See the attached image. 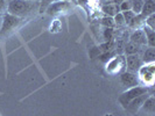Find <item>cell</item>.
Segmentation results:
<instances>
[{"mask_svg": "<svg viewBox=\"0 0 155 116\" xmlns=\"http://www.w3.org/2000/svg\"><path fill=\"white\" fill-rule=\"evenodd\" d=\"M125 64H126V71L137 73L139 69L143 65L141 61V56L138 54L135 55H127L125 58Z\"/></svg>", "mask_w": 155, "mask_h": 116, "instance_id": "obj_5", "label": "cell"}, {"mask_svg": "<svg viewBox=\"0 0 155 116\" xmlns=\"http://www.w3.org/2000/svg\"><path fill=\"white\" fill-rule=\"evenodd\" d=\"M145 20H146V17L143 15H141V14H137L135 17L132 20V22L128 24V28H131V29H141L142 28V26L145 24Z\"/></svg>", "mask_w": 155, "mask_h": 116, "instance_id": "obj_16", "label": "cell"}, {"mask_svg": "<svg viewBox=\"0 0 155 116\" xmlns=\"http://www.w3.org/2000/svg\"><path fill=\"white\" fill-rule=\"evenodd\" d=\"M149 91H150L149 87H146V86L138 85V86H135V87H131V88H128L127 91H125V92L119 96L118 101H119V103H120L124 108H126V106H127L133 99L138 98L139 95H142V94H145V93H148Z\"/></svg>", "mask_w": 155, "mask_h": 116, "instance_id": "obj_2", "label": "cell"}, {"mask_svg": "<svg viewBox=\"0 0 155 116\" xmlns=\"http://www.w3.org/2000/svg\"><path fill=\"white\" fill-rule=\"evenodd\" d=\"M0 16H1V15H0Z\"/></svg>", "mask_w": 155, "mask_h": 116, "instance_id": "obj_28", "label": "cell"}, {"mask_svg": "<svg viewBox=\"0 0 155 116\" xmlns=\"http://www.w3.org/2000/svg\"><path fill=\"white\" fill-rule=\"evenodd\" d=\"M68 7H69L68 1H65V0H58V1L51 2V4L48 6V7H47V12H48L49 14H56V13H60V12L65 11Z\"/></svg>", "mask_w": 155, "mask_h": 116, "instance_id": "obj_10", "label": "cell"}, {"mask_svg": "<svg viewBox=\"0 0 155 116\" xmlns=\"http://www.w3.org/2000/svg\"><path fill=\"white\" fill-rule=\"evenodd\" d=\"M141 29L143 30L145 35H146V39H147V46L155 48V30H153L152 28L147 27L146 24H143Z\"/></svg>", "mask_w": 155, "mask_h": 116, "instance_id": "obj_14", "label": "cell"}, {"mask_svg": "<svg viewBox=\"0 0 155 116\" xmlns=\"http://www.w3.org/2000/svg\"><path fill=\"white\" fill-rule=\"evenodd\" d=\"M152 93H145V94H142V95H139L138 98H135V99H133L127 106H126V110L128 111V113H131V114H137L138 113V110L140 109V107L142 106V103L146 101L148 96L150 95Z\"/></svg>", "mask_w": 155, "mask_h": 116, "instance_id": "obj_8", "label": "cell"}, {"mask_svg": "<svg viewBox=\"0 0 155 116\" xmlns=\"http://www.w3.org/2000/svg\"><path fill=\"white\" fill-rule=\"evenodd\" d=\"M138 78L143 86L152 87L154 83V63L153 64H143L138 71Z\"/></svg>", "mask_w": 155, "mask_h": 116, "instance_id": "obj_4", "label": "cell"}, {"mask_svg": "<svg viewBox=\"0 0 155 116\" xmlns=\"http://www.w3.org/2000/svg\"><path fill=\"white\" fill-rule=\"evenodd\" d=\"M6 1H7V2H8V1H12V0H6Z\"/></svg>", "mask_w": 155, "mask_h": 116, "instance_id": "obj_26", "label": "cell"}, {"mask_svg": "<svg viewBox=\"0 0 155 116\" xmlns=\"http://www.w3.org/2000/svg\"><path fill=\"white\" fill-rule=\"evenodd\" d=\"M113 21H114V24H116L117 28H123V27H126V23H125L124 16H123V13L119 12L118 14L113 16Z\"/></svg>", "mask_w": 155, "mask_h": 116, "instance_id": "obj_18", "label": "cell"}, {"mask_svg": "<svg viewBox=\"0 0 155 116\" xmlns=\"http://www.w3.org/2000/svg\"><path fill=\"white\" fill-rule=\"evenodd\" d=\"M101 23L105 28H111V29H113V28L116 27L114 21H113V17H111V16H104V17L101 19Z\"/></svg>", "mask_w": 155, "mask_h": 116, "instance_id": "obj_19", "label": "cell"}, {"mask_svg": "<svg viewBox=\"0 0 155 116\" xmlns=\"http://www.w3.org/2000/svg\"><path fill=\"white\" fill-rule=\"evenodd\" d=\"M53 1H54V0H53ZM57 1H58V0H57Z\"/></svg>", "mask_w": 155, "mask_h": 116, "instance_id": "obj_27", "label": "cell"}, {"mask_svg": "<svg viewBox=\"0 0 155 116\" xmlns=\"http://www.w3.org/2000/svg\"><path fill=\"white\" fill-rule=\"evenodd\" d=\"M119 9L120 12H126L132 9V0H123L119 4Z\"/></svg>", "mask_w": 155, "mask_h": 116, "instance_id": "obj_20", "label": "cell"}, {"mask_svg": "<svg viewBox=\"0 0 155 116\" xmlns=\"http://www.w3.org/2000/svg\"><path fill=\"white\" fill-rule=\"evenodd\" d=\"M31 1H40V0H31Z\"/></svg>", "mask_w": 155, "mask_h": 116, "instance_id": "obj_25", "label": "cell"}, {"mask_svg": "<svg viewBox=\"0 0 155 116\" xmlns=\"http://www.w3.org/2000/svg\"><path fill=\"white\" fill-rule=\"evenodd\" d=\"M121 13H123V16H124L125 23H126V26L128 27V24L132 22V20L135 17L137 14H134L132 11H126V12H121Z\"/></svg>", "mask_w": 155, "mask_h": 116, "instance_id": "obj_21", "label": "cell"}, {"mask_svg": "<svg viewBox=\"0 0 155 116\" xmlns=\"http://www.w3.org/2000/svg\"><path fill=\"white\" fill-rule=\"evenodd\" d=\"M7 6L8 2L6 0H0V15H4L5 13H7Z\"/></svg>", "mask_w": 155, "mask_h": 116, "instance_id": "obj_23", "label": "cell"}, {"mask_svg": "<svg viewBox=\"0 0 155 116\" xmlns=\"http://www.w3.org/2000/svg\"><path fill=\"white\" fill-rule=\"evenodd\" d=\"M39 8V1L31 0H12L8 1L7 13L20 19L31 15Z\"/></svg>", "mask_w": 155, "mask_h": 116, "instance_id": "obj_1", "label": "cell"}, {"mask_svg": "<svg viewBox=\"0 0 155 116\" xmlns=\"http://www.w3.org/2000/svg\"><path fill=\"white\" fill-rule=\"evenodd\" d=\"M130 42H132L134 44H137L138 46L145 49L147 46V39H146V35L142 29H135L131 34L130 36Z\"/></svg>", "mask_w": 155, "mask_h": 116, "instance_id": "obj_9", "label": "cell"}, {"mask_svg": "<svg viewBox=\"0 0 155 116\" xmlns=\"http://www.w3.org/2000/svg\"><path fill=\"white\" fill-rule=\"evenodd\" d=\"M1 24H2V15L0 16V29H1Z\"/></svg>", "mask_w": 155, "mask_h": 116, "instance_id": "obj_24", "label": "cell"}, {"mask_svg": "<svg viewBox=\"0 0 155 116\" xmlns=\"http://www.w3.org/2000/svg\"><path fill=\"white\" fill-rule=\"evenodd\" d=\"M155 13V0H143V6H142V11H141V15L145 17L149 16L150 14Z\"/></svg>", "mask_w": 155, "mask_h": 116, "instance_id": "obj_13", "label": "cell"}, {"mask_svg": "<svg viewBox=\"0 0 155 116\" xmlns=\"http://www.w3.org/2000/svg\"><path fill=\"white\" fill-rule=\"evenodd\" d=\"M155 114V99L154 95L150 94L146 101L142 103L138 113L135 114L137 116H154Z\"/></svg>", "mask_w": 155, "mask_h": 116, "instance_id": "obj_6", "label": "cell"}, {"mask_svg": "<svg viewBox=\"0 0 155 116\" xmlns=\"http://www.w3.org/2000/svg\"><path fill=\"white\" fill-rule=\"evenodd\" d=\"M120 83L127 87V88H131V87H135V86L140 85L139 78L135 73L132 72H128V71H124L121 74H120Z\"/></svg>", "mask_w": 155, "mask_h": 116, "instance_id": "obj_7", "label": "cell"}, {"mask_svg": "<svg viewBox=\"0 0 155 116\" xmlns=\"http://www.w3.org/2000/svg\"><path fill=\"white\" fill-rule=\"evenodd\" d=\"M20 22H21L20 17L12 15L9 13H5L2 15V24H1V29H0V37L6 36L9 33H12L20 24Z\"/></svg>", "mask_w": 155, "mask_h": 116, "instance_id": "obj_3", "label": "cell"}, {"mask_svg": "<svg viewBox=\"0 0 155 116\" xmlns=\"http://www.w3.org/2000/svg\"><path fill=\"white\" fill-rule=\"evenodd\" d=\"M143 6V0H132V11L134 14H140Z\"/></svg>", "mask_w": 155, "mask_h": 116, "instance_id": "obj_17", "label": "cell"}, {"mask_svg": "<svg viewBox=\"0 0 155 116\" xmlns=\"http://www.w3.org/2000/svg\"><path fill=\"white\" fill-rule=\"evenodd\" d=\"M140 56H141L142 64H153L155 61V49L150 46H146V49L142 50Z\"/></svg>", "mask_w": 155, "mask_h": 116, "instance_id": "obj_12", "label": "cell"}, {"mask_svg": "<svg viewBox=\"0 0 155 116\" xmlns=\"http://www.w3.org/2000/svg\"><path fill=\"white\" fill-rule=\"evenodd\" d=\"M101 12L104 13L105 16H111V17H113L116 14H118V13L120 12V9H119V4L106 2V4H104V5L101 6Z\"/></svg>", "mask_w": 155, "mask_h": 116, "instance_id": "obj_11", "label": "cell"}, {"mask_svg": "<svg viewBox=\"0 0 155 116\" xmlns=\"http://www.w3.org/2000/svg\"><path fill=\"white\" fill-rule=\"evenodd\" d=\"M142 48H140V46H138L137 44H134V43H132V42H128V43H126L124 46V52L125 55L127 56V55H141V52H142Z\"/></svg>", "mask_w": 155, "mask_h": 116, "instance_id": "obj_15", "label": "cell"}, {"mask_svg": "<svg viewBox=\"0 0 155 116\" xmlns=\"http://www.w3.org/2000/svg\"><path fill=\"white\" fill-rule=\"evenodd\" d=\"M145 24H146L147 27H149V28H152L153 30H155V13L154 14H150L149 16L146 17Z\"/></svg>", "mask_w": 155, "mask_h": 116, "instance_id": "obj_22", "label": "cell"}]
</instances>
